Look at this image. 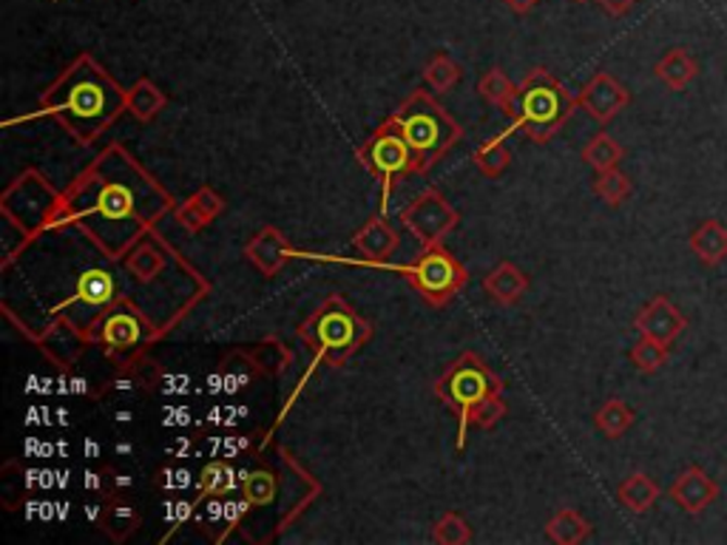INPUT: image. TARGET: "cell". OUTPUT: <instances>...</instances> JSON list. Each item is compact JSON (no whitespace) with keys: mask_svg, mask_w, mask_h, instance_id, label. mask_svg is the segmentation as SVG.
<instances>
[{"mask_svg":"<svg viewBox=\"0 0 727 545\" xmlns=\"http://www.w3.org/2000/svg\"><path fill=\"white\" fill-rule=\"evenodd\" d=\"M54 89L66 94L54 111L68 114L63 117V123L77 140H80V134H86V140L95 137L125 109V91L91 58L77 60L60 77Z\"/></svg>","mask_w":727,"mask_h":545,"instance_id":"cell-1","label":"cell"},{"mask_svg":"<svg viewBox=\"0 0 727 545\" xmlns=\"http://www.w3.org/2000/svg\"><path fill=\"white\" fill-rule=\"evenodd\" d=\"M392 119L401 126L415 154V174H426L463 137L455 117H449V111L421 89L406 97Z\"/></svg>","mask_w":727,"mask_h":545,"instance_id":"cell-2","label":"cell"},{"mask_svg":"<svg viewBox=\"0 0 727 545\" xmlns=\"http://www.w3.org/2000/svg\"><path fill=\"white\" fill-rule=\"evenodd\" d=\"M577 97L568 94V89L546 68H531L523 83L517 86V103L512 111L515 126L521 128L531 142L543 145L572 117Z\"/></svg>","mask_w":727,"mask_h":545,"instance_id":"cell-3","label":"cell"},{"mask_svg":"<svg viewBox=\"0 0 727 545\" xmlns=\"http://www.w3.org/2000/svg\"><path fill=\"white\" fill-rule=\"evenodd\" d=\"M299 335H302V341L310 346V353L316 355L318 362H327L333 364V367H338V364H344L359 346L367 344L369 335H373V327H369V321H364L344 299L330 295V299L310 316V321H304Z\"/></svg>","mask_w":727,"mask_h":545,"instance_id":"cell-4","label":"cell"},{"mask_svg":"<svg viewBox=\"0 0 727 545\" xmlns=\"http://www.w3.org/2000/svg\"><path fill=\"white\" fill-rule=\"evenodd\" d=\"M503 392V381L494 376L492 369L486 367L475 353H463L455 364H449L447 372L435 383V395L447 406H452L461 420L457 429V449L466 443V429H469L472 409L484 398Z\"/></svg>","mask_w":727,"mask_h":545,"instance_id":"cell-5","label":"cell"},{"mask_svg":"<svg viewBox=\"0 0 727 545\" xmlns=\"http://www.w3.org/2000/svg\"><path fill=\"white\" fill-rule=\"evenodd\" d=\"M404 272L412 288L418 290L424 295V302L433 304V307H443V304L452 302L469 279L466 267L443 244L424 248L421 256L410 267H404Z\"/></svg>","mask_w":727,"mask_h":545,"instance_id":"cell-6","label":"cell"},{"mask_svg":"<svg viewBox=\"0 0 727 545\" xmlns=\"http://www.w3.org/2000/svg\"><path fill=\"white\" fill-rule=\"evenodd\" d=\"M359 160L361 165H367L369 174H375L384 182V205L390 200L398 179L415 174V154H412L401 126L392 117L381 128H375L373 137L361 145Z\"/></svg>","mask_w":727,"mask_h":545,"instance_id":"cell-7","label":"cell"},{"mask_svg":"<svg viewBox=\"0 0 727 545\" xmlns=\"http://www.w3.org/2000/svg\"><path fill=\"white\" fill-rule=\"evenodd\" d=\"M457 221H461V214H457L455 207L443 200V193L438 191H424L418 200H412L410 205L401 211V225H404L424 248H429V244H441L443 239L457 228Z\"/></svg>","mask_w":727,"mask_h":545,"instance_id":"cell-8","label":"cell"},{"mask_svg":"<svg viewBox=\"0 0 727 545\" xmlns=\"http://www.w3.org/2000/svg\"><path fill=\"white\" fill-rule=\"evenodd\" d=\"M628 103H631V91L609 72H597L577 94V105L600 126H609Z\"/></svg>","mask_w":727,"mask_h":545,"instance_id":"cell-9","label":"cell"},{"mask_svg":"<svg viewBox=\"0 0 727 545\" xmlns=\"http://www.w3.org/2000/svg\"><path fill=\"white\" fill-rule=\"evenodd\" d=\"M688 327V318L668 295H654L645 307L639 309L637 318H634V330L645 339H654L660 344L670 346Z\"/></svg>","mask_w":727,"mask_h":545,"instance_id":"cell-10","label":"cell"},{"mask_svg":"<svg viewBox=\"0 0 727 545\" xmlns=\"http://www.w3.org/2000/svg\"><path fill=\"white\" fill-rule=\"evenodd\" d=\"M668 494L670 500H674L685 515H702L711 503H716V497H719V486H716V480H713L705 469L688 466V469L674 480V486H670Z\"/></svg>","mask_w":727,"mask_h":545,"instance_id":"cell-11","label":"cell"},{"mask_svg":"<svg viewBox=\"0 0 727 545\" xmlns=\"http://www.w3.org/2000/svg\"><path fill=\"white\" fill-rule=\"evenodd\" d=\"M290 253H293L290 251V242H287V237L279 228H262L245 248V256H248L250 265L256 267L262 276H267V279H273L287 265Z\"/></svg>","mask_w":727,"mask_h":545,"instance_id":"cell-12","label":"cell"},{"mask_svg":"<svg viewBox=\"0 0 727 545\" xmlns=\"http://www.w3.org/2000/svg\"><path fill=\"white\" fill-rule=\"evenodd\" d=\"M398 244H401V237H398V230L384 216H373L353 237L355 251L367 258V262H375V265L390 262L396 256Z\"/></svg>","mask_w":727,"mask_h":545,"instance_id":"cell-13","label":"cell"},{"mask_svg":"<svg viewBox=\"0 0 727 545\" xmlns=\"http://www.w3.org/2000/svg\"><path fill=\"white\" fill-rule=\"evenodd\" d=\"M222 211H225V200L213 191L211 185H202L199 191H193L191 197L174 211V219H177L179 228L188 230V233H199V230L208 228Z\"/></svg>","mask_w":727,"mask_h":545,"instance_id":"cell-14","label":"cell"},{"mask_svg":"<svg viewBox=\"0 0 727 545\" xmlns=\"http://www.w3.org/2000/svg\"><path fill=\"white\" fill-rule=\"evenodd\" d=\"M142 517L140 511L134 509L131 500H125V497H105L100 503V517H97V525L109 534L114 543H125V540L131 537L134 531L140 529Z\"/></svg>","mask_w":727,"mask_h":545,"instance_id":"cell-15","label":"cell"},{"mask_svg":"<svg viewBox=\"0 0 727 545\" xmlns=\"http://www.w3.org/2000/svg\"><path fill=\"white\" fill-rule=\"evenodd\" d=\"M486 295L498 304H517L523 299V293L529 290V276L521 270L512 262H500L489 276L484 279Z\"/></svg>","mask_w":727,"mask_h":545,"instance_id":"cell-16","label":"cell"},{"mask_svg":"<svg viewBox=\"0 0 727 545\" xmlns=\"http://www.w3.org/2000/svg\"><path fill=\"white\" fill-rule=\"evenodd\" d=\"M688 244L705 267L722 265L727 258V228L719 219H705L693 230Z\"/></svg>","mask_w":727,"mask_h":545,"instance_id":"cell-17","label":"cell"},{"mask_svg":"<svg viewBox=\"0 0 727 545\" xmlns=\"http://www.w3.org/2000/svg\"><path fill=\"white\" fill-rule=\"evenodd\" d=\"M662 489L656 486L654 478H648L645 472H634L619 483L617 489V500L623 503L625 509L634 511V515H645V511L654 509V503L660 500Z\"/></svg>","mask_w":727,"mask_h":545,"instance_id":"cell-18","label":"cell"},{"mask_svg":"<svg viewBox=\"0 0 727 545\" xmlns=\"http://www.w3.org/2000/svg\"><path fill=\"white\" fill-rule=\"evenodd\" d=\"M654 74L656 80L665 83L670 91H685L693 80H697L699 63L691 58V54L685 52V49H670V52L654 66Z\"/></svg>","mask_w":727,"mask_h":545,"instance_id":"cell-19","label":"cell"},{"mask_svg":"<svg viewBox=\"0 0 727 545\" xmlns=\"http://www.w3.org/2000/svg\"><path fill=\"white\" fill-rule=\"evenodd\" d=\"M165 105H168V94L156 89L151 80H137L131 89L125 91V111L140 123H151Z\"/></svg>","mask_w":727,"mask_h":545,"instance_id":"cell-20","label":"cell"},{"mask_svg":"<svg viewBox=\"0 0 727 545\" xmlns=\"http://www.w3.org/2000/svg\"><path fill=\"white\" fill-rule=\"evenodd\" d=\"M546 534H549L551 543L577 545V543H586V540L591 537V523H588L580 511L560 509L557 515L551 517L549 525H546Z\"/></svg>","mask_w":727,"mask_h":545,"instance_id":"cell-21","label":"cell"},{"mask_svg":"<svg viewBox=\"0 0 727 545\" xmlns=\"http://www.w3.org/2000/svg\"><path fill=\"white\" fill-rule=\"evenodd\" d=\"M125 270L131 272L137 281H142V284H151L165 270V253L146 239V242L134 244L131 253L125 256Z\"/></svg>","mask_w":727,"mask_h":545,"instance_id":"cell-22","label":"cell"},{"mask_svg":"<svg viewBox=\"0 0 727 545\" xmlns=\"http://www.w3.org/2000/svg\"><path fill=\"white\" fill-rule=\"evenodd\" d=\"M478 91L486 103L494 105V109H503L509 117H512V111H515V103H517V86L509 80L506 72H500V68H489V72L480 77Z\"/></svg>","mask_w":727,"mask_h":545,"instance_id":"cell-23","label":"cell"},{"mask_svg":"<svg viewBox=\"0 0 727 545\" xmlns=\"http://www.w3.org/2000/svg\"><path fill=\"white\" fill-rule=\"evenodd\" d=\"M634 420H637V413H634L631 406L619 398H611L597 409L594 427L600 429L605 438L617 441V438H623L625 432L634 427Z\"/></svg>","mask_w":727,"mask_h":545,"instance_id":"cell-24","label":"cell"},{"mask_svg":"<svg viewBox=\"0 0 727 545\" xmlns=\"http://www.w3.org/2000/svg\"><path fill=\"white\" fill-rule=\"evenodd\" d=\"M623 156H625L623 145H619V142L605 131L597 134V137H591V142L582 148V163L591 165L597 174L617 168V165L623 163Z\"/></svg>","mask_w":727,"mask_h":545,"instance_id":"cell-25","label":"cell"},{"mask_svg":"<svg viewBox=\"0 0 727 545\" xmlns=\"http://www.w3.org/2000/svg\"><path fill=\"white\" fill-rule=\"evenodd\" d=\"M114 299V281H111L109 272L103 270H89L83 272L80 281H77V293H74V302L89 304V307H103Z\"/></svg>","mask_w":727,"mask_h":545,"instance_id":"cell-26","label":"cell"},{"mask_svg":"<svg viewBox=\"0 0 727 545\" xmlns=\"http://www.w3.org/2000/svg\"><path fill=\"white\" fill-rule=\"evenodd\" d=\"M463 77V68L457 66L455 60L449 58V54H435L429 63H426L424 68V83L426 89L438 91V94H443V91L455 89L457 83H461Z\"/></svg>","mask_w":727,"mask_h":545,"instance_id":"cell-27","label":"cell"},{"mask_svg":"<svg viewBox=\"0 0 727 545\" xmlns=\"http://www.w3.org/2000/svg\"><path fill=\"white\" fill-rule=\"evenodd\" d=\"M100 339H103V344L109 350H125V346L137 344V339H140V325H137V318L111 313L103 321V335Z\"/></svg>","mask_w":727,"mask_h":545,"instance_id":"cell-28","label":"cell"},{"mask_svg":"<svg viewBox=\"0 0 727 545\" xmlns=\"http://www.w3.org/2000/svg\"><path fill=\"white\" fill-rule=\"evenodd\" d=\"M594 193L605 202V205L619 207L628 197H631V179L625 177L623 170L617 168L603 170V174H597L594 179Z\"/></svg>","mask_w":727,"mask_h":545,"instance_id":"cell-29","label":"cell"},{"mask_svg":"<svg viewBox=\"0 0 727 545\" xmlns=\"http://www.w3.org/2000/svg\"><path fill=\"white\" fill-rule=\"evenodd\" d=\"M242 494L245 503H250V506H271L279 494V483L271 472L259 469V472L242 474Z\"/></svg>","mask_w":727,"mask_h":545,"instance_id":"cell-30","label":"cell"},{"mask_svg":"<svg viewBox=\"0 0 727 545\" xmlns=\"http://www.w3.org/2000/svg\"><path fill=\"white\" fill-rule=\"evenodd\" d=\"M631 364L639 369V372L654 376V372H660V369L668 364V346L642 335V339L631 346Z\"/></svg>","mask_w":727,"mask_h":545,"instance_id":"cell-31","label":"cell"},{"mask_svg":"<svg viewBox=\"0 0 727 545\" xmlns=\"http://www.w3.org/2000/svg\"><path fill=\"white\" fill-rule=\"evenodd\" d=\"M478 170L484 177H500V174H506L509 163H512V154H509V148L503 145L500 140H489L486 145H480L475 154H472Z\"/></svg>","mask_w":727,"mask_h":545,"instance_id":"cell-32","label":"cell"},{"mask_svg":"<svg viewBox=\"0 0 727 545\" xmlns=\"http://www.w3.org/2000/svg\"><path fill=\"white\" fill-rule=\"evenodd\" d=\"M433 537L435 543L441 545H466L472 540V529L457 511H447V515L438 517V523H435L433 529Z\"/></svg>","mask_w":727,"mask_h":545,"instance_id":"cell-33","label":"cell"},{"mask_svg":"<svg viewBox=\"0 0 727 545\" xmlns=\"http://www.w3.org/2000/svg\"><path fill=\"white\" fill-rule=\"evenodd\" d=\"M230 486H234V469L222 460L208 464L199 474V492L208 494V497H222V494L230 492Z\"/></svg>","mask_w":727,"mask_h":545,"instance_id":"cell-34","label":"cell"},{"mask_svg":"<svg viewBox=\"0 0 727 545\" xmlns=\"http://www.w3.org/2000/svg\"><path fill=\"white\" fill-rule=\"evenodd\" d=\"M503 418H506V404L500 398V392H494V395L484 398L475 409H472L469 423H475L478 429H492L494 423H500Z\"/></svg>","mask_w":727,"mask_h":545,"instance_id":"cell-35","label":"cell"},{"mask_svg":"<svg viewBox=\"0 0 727 545\" xmlns=\"http://www.w3.org/2000/svg\"><path fill=\"white\" fill-rule=\"evenodd\" d=\"M597 3H600L605 15H611V17L628 15V12L637 7V0H597Z\"/></svg>","mask_w":727,"mask_h":545,"instance_id":"cell-36","label":"cell"},{"mask_svg":"<svg viewBox=\"0 0 727 545\" xmlns=\"http://www.w3.org/2000/svg\"><path fill=\"white\" fill-rule=\"evenodd\" d=\"M503 3H506L515 15H529V12H535L540 0H503Z\"/></svg>","mask_w":727,"mask_h":545,"instance_id":"cell-37","label":"cell"},{"mask_svg":"<svg viewBox=\"0 0 727 545\" xmlns=\"http://www.w3.org/2000/svg\"><path fill=\"white\" fill-rule=\"evenodd\" d=\"M117 486H131V478H117Z\"/></svg>","mask_w":727,"mask_h":545,"instance_id":"cell-38","label":"cell"},{"mask_svg":"<svg viewBox=\"0 0 727 545\" xmlns=\"http://www.w3.org/2000/svg\"><path fill=\"white\" fill-rule=\"evenodd\" d=\"M577 3H588V0H577Z\"/></svg>","mask_w":727,"mask_h":545,"instance_id":"cell-39","label":"cell"}]
</instances>
